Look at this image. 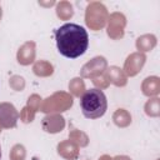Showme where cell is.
<instances>
[{
	"mask_svg": "<svg viewBox=\"0 0 160 160\" xmlns=\"http://www.w3.org/2000/svg\"><path fill=\"white\" fill-rule=\"evenodd\" d=\"M80 109L86 119L101 118L108 109L105 94L99 89H89L80 98Z\"/></svg>",
	"mask_w": 160,
	"mask_h": 160,
	"instance_id": "2",
	"label": "cell"
},
{
	"mask_svg": "<svg viewBox=\"0 0 160 160\" xmlns=\"http://www.w3.org/2000/svg\"><path fill=\"white\" fill-rule=\"evenodd\" d=\"M0 159H1V148H0Z\"/></svg>",
	"mask_w": 160,
	"mask_h": 160,
	"instance_id": "3",
	"label": "cell"
},
{
	"mask_svg": "<svg viewBox=\"0 0 160 160\" xmlns=\"http://www.w3.org/2000/svg\"><path fill=\"white\" fill-rule=\"evenodd\" d=\"M55 40L58 51L68 58L76 59L85 54L89 46V35L84 26L66 22L55 31Z\"/></svg>",
	"mask_w": 160,
	"mask_h": 160,
	"instance_id": "1",
	"label": "cell"
}]
</instances>
